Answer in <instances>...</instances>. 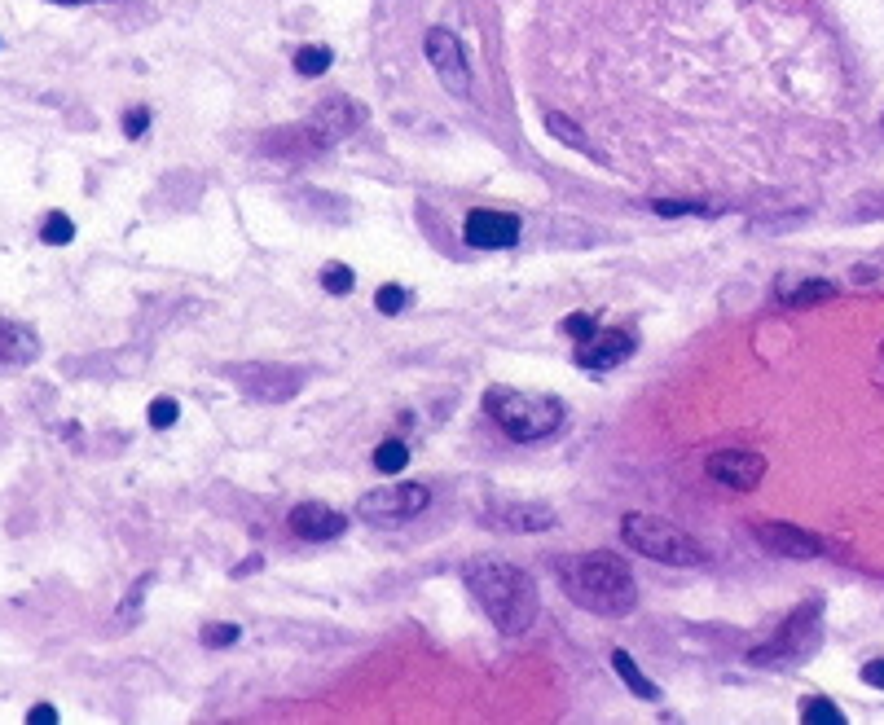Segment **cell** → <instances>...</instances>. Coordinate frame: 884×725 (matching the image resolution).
Wrapping results in <instances>:
<instances>
[{"label": "cell", "mask_w": 884, "mask_h": 725, "mask_svg": "<svg viewBox=\"0 0 884 725\" xmlns=\"http://www.w3.org/2000/svg\"><path fill=\"white\" fill-rule=\"evenodd\" d=\"M462 580H467L471 598L484 607V616L493 620L497 633L519 638V633L533 629L541 611V594H537V580L524 567L497 559V554H480V559L462 567Z\"/></svg>", "instance_id": "cell-1"}, {"label": "cell", "mask_w": 884, "mask_h": 725, "mask_svg": "<svg viewBox=\"0 0 884 725\" xmlns=\"http://www.w3.org/2000/svg\"><path fill=\"white\" fill-rule=\"evenodd\" d=\"M559 585L590 616L616 620L638 607L634 572L616 554H568V559H559Z\"/></svg>", "instance_id": "cell-2"}, {"label": "cell", "mask_w": 884, "mask_h": 725, "mask_svg": "<svg viewBox=\"0 0 884 725\" xmlns=\"http://www.w3.org/2000/svg\"><path fill=\"white\" fill-rule=\"evenodd\" d=\"M621 537H625V545H634L643 559H656L669 567H704L709 563V550H704L687 528H678V523H669L660 515H625Z\"/></svg>", "instance_id": "cell-3"}, {"label": "cell", "mask_w": 884, "mask_h": 725, "mask_svg": "<svg viewBox=\"0 0 884 725\" xmlns=\"http://www.w3.org/2000/svg\"><path fill=\"white\" fill-rule=\"evenodd\" d=\"M489 418L502 427L511 440H546L563 427V405L555 396H537V392H511V387H497L484 396Z\"/></svg>", "instance_id": "cell-4"}, {"label": "cell", "mask_w": 884, "mask_h": 725, "mask_svg": "<svg viewBox=\"0 0 884 725\" xmlns=\"http://www.w3.org/2000/svg\"><path fill=\"white\" fill-rule=\"evenodd\" d=\"M361 124H366V110H361L352 97H330L295 128V145L300 150H326V145H339L344 137H352Z\"/></svg>", "instance_id": "cell-5"}, {"label": "cell", "mask_w": 884, "mask_h": 725, "mask_svg": "<svg viewBox=\"0 0 884 725\" xmlns=\"http://www.w3.org/2000/svg\"><path fill=\"white\" fill-rule=\"evenodd\" d=\"M432 501V488L423 484H388V488H374L357 501V515L366 523H383V528H396V523H410L427 510Z\"/></svg>", "instance_id": "cell-6"}, {"label": "cell", "mask_w": 884, "mask_h": 725, "mask_svg": "<svg viewBox=\"0 0 884 725\" xmlns=\"http://www.w3.org/2000/svg\"><path fill=\"white\" fill-rule=\"evenodd\" d=\"M423 49H427V62L436 66V80L445 84L453 97H471V66H467V53H462L458 36H453L449 27H432Z\"/></svg>", "instance_id": "cell-7"}, {"label": "cell", "mask_w": 884, "mask_h": 725, "mask_svg": "<svg viewBox=\"0 0 884 725\" xmlns=\"http://www.w3.org/2000/svg\"><path fill=\"white\" fill-rule=\"evenodd\" d=\"M814 642H819V607H805V611H792L788 624L779 629V638L770 646H757L748 660L753 664H779V660H792V655H810Z\"/></svg>", "instance_id": "cell-8"}, {"label": "cell", "mask_w": 884, "mask_h": 725, "mask_svg": "<svg viewBox=\"0 0 884 725\" xmlns=\"http://www.w3.org/2000/svg\"><path fill=\"white\" fill-rule=\"evenodd\" d=\"M234 378L242 383V392H251L264 405H282V400L300 396L304 387V374L286 370V365H242V370H234Z\"/></svg>", "instance_id": "cell-9"}, {"label": "cell", "mask_w": 884, "mask_h": 725, "mask_svg": "<svg viewBox=\"0 0 884 725\" xmlns=\"http://www.w3.org/2000/svg\"><path fill=\"white\" fill-rule=\"evenodd\" d=\"M704 471H709L717 484L739 488V493H753V488L761 484V475H766V457L748 453V449H717V453H709Z\"/></svg>", "instance_id": "cell-10"}, {"label": "cell", "mask_w": 884, "mask_h": 725, "mask_svg": "<svg viewBox=\"0 0 884 725\" xmlns=\"http://www.w3.org/2000/svg\"><path fill=\"white\" fill-rule=\"evenodd\" d=\"M462 238L475 251H506L519 242V216H511V211H471L467 225H462Z\"/></svg>", "instance_id": "cell-11"}, {"label": "cell", "mask_w": 884, "mask_h": 725, "mask_svg": "<svg viewBox=\"0 0 884 725\" xmlns=\"http://www.w3.org/2000/svg\"><path fill=\"white\" fill-rule=\"evenodd\" d=\"M753 537L770 554H783V559H819L823 554V541L814 532L792 528V523H753Z\"/></svg>", "instance_id": "cell-12"}, {"label": "cell", "mask_w": 884, "mask_h": 725, "mask_svg": "<svg viewBox=\"0 0 884 725\" xmlns=\"http://www.w3.org/2000/svg\"><path fill=\"white\" fill-rule=\"evenodd\" d=\"M286 523H291V532L300 541H330V537H344V528H348V519L339 515V510L322 506V501H300Z\"/></svg>", "instance_id": "cell-13"}, {"label": "cell", "mask_w": 884, "mask_h": 725, "mask_svg": "<svg viewBox=\"0 0 884 725\" xmlns=\"http://www.w3.org/2000/svg\"><path fill=\"white\" fill-rule=\"evenodd\" d=\"M629 352H634V334L629 330H603V334H594L590 343H581L577 365H585V370H616Z\"/></svg>", "instance_id": "cell-14"}, {"label": "cell", "mask_w": 884, "mask_h": 725, "mask_svg": "<svg viewBox=\"0 0 884 725\" xmlns=\"http://www.w3.org/2000/svg\"><path fill=\"white\" fill-rule=\"evenodd\" d=\"M40 356V339L18 321H0V365H31Z\"/></svg>", "instance_id": "cell-15"}, {"label": "cell", "mask_w": 884, "mask_h": 725, "mask_svg": "<svg viewBox=\"0 0 884 725\" xmlns=\"http://www.w3.org/2000/svg\"><path fill=\"white\" fill-rule=\"evenodd\" d=\"M779 299L783 304H823V299H836V286L827 277H801V282H779Z\"/></svg>", "instance_id": "cell-16"}, {"label": "cell", "mask_w": 884, "mask_h": 725, "mask_svg": "<svg viewBox=\"0 0 884 725\" xmlns=\"http://www.w3.org/2000/svg\"><path fill=\"white\" fill-rule=\"evenodd\" d=\"M612 668H616V677H621V682H625L629 690H634L638 699H660V690L651 686V677L634 664V655H629L625 646H616V651H612Z\"/></svg>", "instance_id": "cell-17"}, {"label": "cell", "mask_w": 884, "mask_h": 725, "mask_svg": "<svg viewBox=\"0 0 884 725\" xmlns=\"http://www.w3.org/2000/svg\"><path fill=\"white\" fill-rule=\"evenodd\" d=\"M405 466H410V444L405 440H383L374 449V471L379 475H401Z\"/></svg>", "instance_id": "cell-18"}, {"label": "cell", "mask_w": 884, "mask_h": 725, "mask_svg": "<svg viewBox=\"0 0 884 725\" xmlns=\"http://www.w3.org/2000/svg\"><path fill=\"white\" fill-rule=\"evenodd\" d=\"M330 62H335V53H330L326 44H304V49L295 53V71L308 75V80L326 75V71H330Z\"/></svg>", "instance_id": "cell-19"}, {"label": "cell", "mask_w": 884, "mask_h": 725, "mask_svg": "<svg viewBox=\"0 0 884 725\" xmlns=\"http://www.w3.org/2000/svg\"><path fill=\"white\" fill-rule=\"evenodd\" d=\"M546 128H550V137H559L563 145H572V150H581V154H590V159H594L590 141H585L581 132L572 128V119H568V115H546Z\"/></svg>", "instance_id": "cell-20"}, {"label": "cell", "mask_w": 884, "mask_h": 725, "mask_svg": "<svg viewBox=\"0 0 884 725\" xmlns=\"http://www.w3.org/2000/svg\"><path fill=\"white\" fill-rule=\"evenodd\" d=\"M40 238L49 242V247H66V242L75 238L71 216H62V211H49V216H44V225H40Z\"/></svg>", "instance_id": "cell-21"}, {"label": "cell", "mask_w": 884, "mask_h": 725, "mask_svg": "<svg viewBox=\"0 0 884 725\" xmlns=\"http://www.w3.org/2000/svg\"><path fill=\"white\" fill-rule=\"evenodd\" d=\"M801 721H814V725H841L845 712L832 704V699H805L801 704Z\"/></svg>", "instance_id": "cell-22"}, {"label": "cell", "mask_w": 884, "mask_h": 725, "mask_svg": "<svg viewBox=\"0 0 884 725\" xmlns=\"http://www.w3.org/2000/svg\"><path fill=\"white\" fill-rule=\"evenodd\" d=\"M352 286H357V277H352L348 264H326V269H322V290H326V295H348Z\"/></svg>", "instance_id": "cell-23"}, {"label": "cell", "mask_w": 884, "mask_h": 725, "mask_svg": "<svg viewBox=\"0 0 884 725\" xmlns=\"http://www.w3.org/2000/svg\"><path fill=\"white\" fill-rule=\"evenodd\" d=\"M146 418H150V427H154V431H163V427H172V422L181 418V405H176L172 396H159V400H150Z\"/></svg>", "instance_id": "cell-24"}, {"label": "cell", "mask_w": 884, "mask_h": 725, "mask_svg": "<svg viewBox=\"0 0 884 725\" xmlns=\"http://www.w3.org/2000/svg\"><path fill=\"white\" fill-rule=\"evenodd\" d=\"M563 330H568L577 343H590L594 334H599V321H594L590 312H572V317H563Z\"/></svg>", "instance_id": "cell-25"}, {"label": "cell", "mask_w": 884, "mask_h": 725, "mask_svg": "<svg viewBox=\"0 0 884 725\" xmlns=\"http://www.w3.org/2000/svg\"><path fill=\"white\" fill-rule=\"evenodd\" d=\"M242 638L238 624H203V642L207 646H234Z\"/></svg>", "instance_id": "cell-26"}, {"label": "cell", "mask_w": 884, "mask_h": 725, "mask_svg": "<svg viewBox=\"0 0 884 725\" xmlns=\"http://www.w3.org/2000/svg\"><path fill=\"white\" fill-rule=\"evenodd\" d=\"M374 308H379V312H388V317H392V312H401V308H405V290L396 286V282L379 286V295H374Z\"/></svg>", "instance_id": "cell-27"}, {"label": "cell", "mask_w": 884, "mask_h": 725, "mask_svg": "<svg viewBox=\"0 0 884 725\" xmlns=\"http://www.w3.org/2000/svg\"><path fill=\"white\" fill-rule=\"evenodd\" d=\"M146 128H150V110L146 106H137V110H128V115H124V132H128V137H141Z\"/></svg>", "instance_id": "cell-28"}, {"label": "cell", "mask_w": 884, "mask_h": 725, "mask_svg": "<svg viewBox=\"0 0 884 725\" xmlns=\"http://www.w3.org/2000/svg\"><path fill=\"white\" fill-rule=\"evenodd\" d=\"M651 207H656L660 216H687V211H709V207H700V203H660V198H656Z\"/></svg>", "instance_id": "cell-29"}, {"label": "cell", "mask_w": 884, "mask_h": 725, "mask_svg": "<svg viewBox=\"0 0 884 725\" xmlns=\"http://www.w3.org/2000/svg\"><path fill=\"white\" fill-rule=\"evenodd\" d=\"M863 682H867V686H876V690H884V660L863 664Z\"/></svg>", "instance_id": "cell-30"}, {"label": "cell", "mask_w": 884, "mask_h": 725, "mask_svg": "<svg viewBox=\"0 0 884 725\" xmlns=\"http://www.w3.org/2000/svg\"><path fill=\"white\" fill-rule=\"evenodd\" d=\"M27 721H36V725H49V721H58V712H53V704H36L27 712Z\"/></svg>", "instance_id": "cell-31"}, {"label": "cell", "mask_w": 884, "mask_h": 725, "mask_svg": "<svg viewBox=\"0 0 884 725\" xmlns=\"http://www.w3.org/2000/svg\"><path fill=\"white\" fill-rule=\"evenodd\" d=\"M49 5H88V0H49Z\"/></svg>", "instance_id": "cell-32"}]
</instances>
